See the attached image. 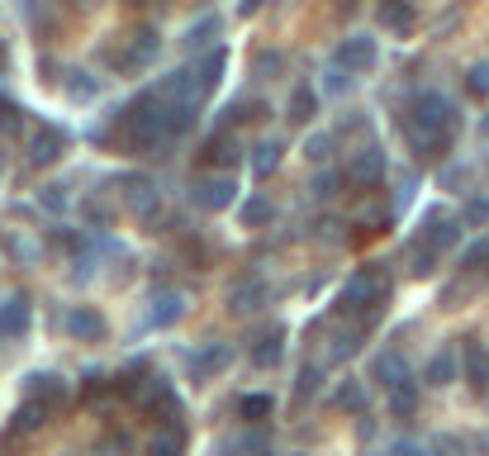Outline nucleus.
Returning a JSON list of instances; mask_svg holds the SVG:
<instances>
[{
  "label": "nucleus",
  "mask_w": 489,
  "mask_h": 456,
  "mask_svg": "<svg viewBox=\"0 0 489 456\" xmlns=\"http://www.w3.org/2000/svg\"><path fill=\"white\" fill-rule=\"evenodd\" d=\"M390 295V281L375 272V266H366V272H356L347 285H343V295H337V314H361V323H366V304L380 309Z\"/></svg>",
  "instance_id": "nucleus-1"
},
{
  "label": "nucleus",
  "mask_w": 489,
  "mask_h": 456,
  "mask_svg": "<svg viewBox=\"0 0 489 456\" xmlns=\"http://www.w3.org/2000/svg\"><path fill=\"white\" fill-rule=\"evenodd\" d=\"M404 124H409L414 134H446L452 129V100H446L442 91H418Z\"/></svg>",
  "instance_id": "nucleus-2"
},
{
  "label": "nucleus",
  "mask_w": 489,
  "mask_h": 456,
  "mask_svg": "<svg viewBox=\"0 0 489 456\" xmlns=\"http://www.w3.org/2000/svg\"><path fill=\"white\" fill-rule=\"evenodd\" d=\"M390 172V162H385V148L380 143H361V148L347 157V181L361 185V191H371V185H380Z\"/></svg>",
  "instance_id": "nucleus-3"
},
{
  "label": "nucleus",
  "mask_w": 489,
  "mask_h": 456,
  "mask_svg": "<svg viewBox=\"0 0 489 456\" xmlns=\"http://www.w3.org/2000/svg\"><path fill=\"white\" fill-rule=\"evenodd\" d=\"M157 53H162V34H157L153 25H143V29L129 38V48L115 57V67H119V72H143V67H153V62H157Z\"/></svg>",
  "instance_id": "nucleus-4"
},
{
  "label": "nucleus",
  "mask_w": 489,
  "mask_h": 456,
  "mask_svg": "<svg viewBox=\"0 0 489 456\" xmlns=\"http://www.w3.org/2000/svg\"><path fill=\"white\" fill-rule=\"evenodd\" d=\"M375 57H380V44H375L371 34H347L343 44H337V53H333V67L366 72V67H375Z\"/></svg>",
  "instance_id": "nucleus-5"
},
{
  "label": "nucleus",
  "mask_w": 489,
  "mask_h": 456,
  "mask_svg": "<svg viewBox=\"0 0 489 456\" xmlns=\"http://www.w3.org/2000/svg\"><path fill=\"white\" fill-rule=\"evenodd\" d=\"M29 167H53V162H62V153H67V134L57 129V124H38V129L29 134Z\"/></svg>",
  "instance_id": "nucleus-6"
},
{
  "label": "nucleus",
  "mask_w": 489,
  "mask_h": 456,
  "mask_svg": "<svg viewBox=\"0 0 489 456\" xmlns=\"http://www.w3.org/2000/svg\"><path fill=\"white\" fill-rule=\"evenodd\" d=\"M190 191H195V204H200V210H228V204H233V195H238V181H233L228 172H219V176H195V185H190Z\"/></svg>",
  "instance_id": "nucleus-7"
},
{
  "label": "nucleus",
  "mask_w": 489,
  "mask_h": 456,
  "mask_svg": "<svg viewBox=\"0 0 489 456\" xmlns=\"http://www.w3.org/2000/svg\"><path fill=\"white\" fill-rule=\"evenodd\" d=\"M418 243L433 247V253L442 257L446 247L461 243V223H456L452 214H442V210H428V214H423V228H418Z\"/></svg>",
  "instance_id": "nucleus-8"
},
{
  "label": "nucleus",
  "mask_w": 489,
  "mask_h": 456,
  "mask_svg": "<svg viewBox=\"0 0 489 456\" xmlns=\"http://www.w3.org/2000/svg\"><path fill=\"white\" fill-rule=\"evenodd\" d=\"M62 333L76 338V342H100L105 338V314L91 304H72L67 314H62Z\"/></svg>",
  "instance_id": "nucleus-9"
},
{
  "label": "nucleus",
  "mask_w": 489,
  "mask_h": 456,
  "mask_svg": "<svg viewBox=\"0 0 489 456\" xmlns=\"http://www.w3.org/2000/svg\"><path fill=\"white\" fill-rule=\"evenodd\" d=\"M262 304H266V281L262 276H238L228 285V314L247 319V314H257Z\"/></svg>",
  "instance_id": "nucleus-10"
},
{
  "label": "nucleus",
  "mask_w": 489,
  "mask_h": 456,
  "mask_svg": "<svg viewBox=\"0 0 489 456\" xmlns=\"http://www.w3.org/2000/svg\"><path fill=\"white\" fill-rule=\"evenodd\" d=\"M25 400L44 404V409H57L62 400H67V381H62L57 371H29L25 376Z\"/></svg>",
  "instance_id": "nucleus-11"
},
{
  "label": "nucleus",
  "mask_w": 489,
  "mask_h": 456,
  "mask_svg": "<svg viewBox=\"0 0 489 456\" xmlns=\"http://www.w3.org/2000/svg\"><path fill=\"white\" fill-rule=\"evenodd\" d=\"M456 376H461V347H456V342H442L433 357H428L423 381H428V385H452Z\"/></svg>",
  "instance_id": "nucleus-12"
},
{
  "label": "nucleus",
  "mask_w": 489,
  "mask_h": 456,
  "mask_svg": "<svg viewBox=\"0 0 489 456\" xmlns=\"http://www.w3.org/2000/svg\"><path fill=\"white\" fill-rule=\"evenodd\" d=\"M29 319H34V309H29L25 295H5V300H0V338H25Z\"/></svg>",
  "instance_id": "nucleus-13"
},
{
  "label": "nucleus",
  "mask_w": 489,
  "mask_h": 456,
  "mask_svg": "<svg viewBox=\"0 0 489 456\" xmlns=\"http://www.w3.org/2000/svg\"><path fill=\"white\" fill-rule=\"evenodd\" d=\"M233 362V347L228 342H205L200 352H195V362H190V381H209V376H219V371Z\"/></svg>",
  "instance_id": "nucleus-14"
},
{
  "label": "nucleus",
  "mask_w": 489,
  "mask_h": 456,
  "mask_svg": "<svg viewBox=\"0 0 489 456\" xmlns=\"http://www.w3.org/2000/svg\"><path fill=\"white\" fill-rule=\"evenodd\" d=\"M281 157H285V143L281 138H262L257 148L247 153V167H252V176H257V181H266L275 167H281Z\"/></svg>",
  "instance_id": "nucleus-15"
},
{
  "label": "nucleus",
  "mask_w": 489,
  "mask_h": 456,
  "mask_svg": "<svg viewBox=\"0 0 489 456\" xmlns=\"http://www.w3.org/2000/svg\"><path fill=\"white\" fill-rule=\"evenodd\" d=\"M281 352H285V328L275 323V328H266V333L252 342V366H262V371L281 366Z\"/></svg>",
  "instance_id": "nucleus-16"
},
{
  "label": "nucleus",
  "mask_w": 489,
  "mask_h": 456,
  "mask_svg": "<svg viewBox=\"0 0 489 456\" xmlns=\"http://www.w3.org/2000/svg\"><path fill=\"white\" fill-rule=\"evenodd\" d=\"M371 381L375 385H385V390H394L399 381H409V366H404V357L399 352H375V362H371Z\"/></svg>",
  "instance_id": "nucleus-17"
},
{
  "label": "nucleus",
  "mask_w": 489,
  "mask_h": 456,
  "mask_svg": "<svg viewBox=\"0 0 489 456\" xmlns=\"http://www.w3.org/2000/svg\"><path fill=\"white\" fill-rule=\"evenodd\" d=\"M215 38H219V15H200L195 25L181 34V48L185 53H209V48H215Z\"/></svg>",
  "instance_id": "nucleus-18"
},
{
  "label": "nucleus",
  "mask_w": 489,
  "mask_h": 456,
  "mask_svg": "<svg viewBox=\"0 0 489 456\" xmlns=\"http://www.w3.org/2000/svg\"><path fill=\"white\" fill-rule=\"evenodd\" d=\"M181 314H185L181 290H157V295H153V309H147V323H153V328H166V323H176Z\"/></svg>",
  "instance_id": "nucleus-19"
},
{
  "label": "nucleus",
  "mask_w": 489,
  "mask_h": 456,
  "mask_svg": "<svg viewBox=\"0 0 489 456\" xmlns=\"http://www.w3.org/2000/svg\"><path fill=\"white\" fill-rule=\"evenodd\" d=\"M224 62H228V53H224V48H209V53L195 62V67H190V72H195V91H200V95H209V91L219 86V76H224Z\"/></svg>",
  "instance_id": "nucleus-20"
},
{
  "label": "nucleus",
  "mask_w": 489,
  "mask_h": 456,
  "mask_svg": "<svg viewBox=\"0 0 489 456\" xmlns=\"http://www.w3.org/2000/svg\"><path fill=\"white\" fill-rule=\"evenodd\" d=\"M124 200H129V210H138V214H157V185L147 176L124 181Z\"/></svg>",
  "instance_id": "nucleus-21"
},
{
  "label": "nucleus",
  "mask_w": 489,
  "mask_h": 456,
  "mask_svg": "<svg viewBox=\"0 0 489 456\" xmlns=\"http://www.w3.org/2000/svg\"><path fill=\"white\" fill-rule=\"evenodd\" d=\"M461 342H471V347H465V381L484 395V390H489V347H480L475 338H461Z\"/></svg>",
  "instance_id": "nucleus-22"
},
{
  "label": "nucleus",
  "mask_w": 489,
  "mask_h": 456,
  "mask_svg": "<svg viewBox=\"0 0 489 456\" xmlns=\"http://www.w3.org/2000/svg\"><path fill=\"white\" fill-rule=\"evenodd\" d=\"M375 19H380V25H385V29H394V34H409L418 15H414V5H409V0H380Z\"/></svg>",
  "instance_id": "nucleus-23"
},
{
  "label": "nucleus",
  "mask_w": 489,
  "mask_h": 456,
  "mask_svg": "<svg viewBox=\"0 0 489 456\" xmlns=\"http://www.w3.org/2000/svg\"><path fill=\"white\" fill-rule=\"evenodd\" d=\"M238 219H243V228H266V223H275V204H271L262 191H252V195L243 200Z\"/></svg>",
  "instance_id": "nucleus-24"
},
{
  "label": "nucleus",
  "mask_w": 489,
  "mask_h": 456,
  "mask_svg": "<svg viewBox=\"0 0 489 456\" xmlns=\"http://www.w3.org/2000/svg\"><path fill=\"white\" fill-rule=\"evenodd\" d=\"M333 409H343V413H366V381H343L328 395Z\"/></svg>",
  "instance_id": "nucleus-25"
},
{
  "label": "nucleus",
  "mask_w": 489,
  "mask_h": 456,
  "mask_svg": "<svg viewBox=\"0 0 489 456\" xmlns=\"http://www.w3.org/2000/svg\"><path fill=\"white\" fill-rule=\"evenodd\" d=\"M62 86H67V95H72V100H95V95H100V76H95V72L72 67L67 76H62Z\"/></svg>",
  "instance_id": "nucleus-26"
},
{
  "label": "nucleus",
  "mask_w": 489,
  "mask_h": 456,
  "mask_svg": "<svg viewBox=\"0 0 489 456\" xmlns=\"http://www.w3.org/2000/svg\"><path fill=\"white\" fill-rule=\"evenodd\" d=\"M247 119H266V100H233V105L224 110V134L247 124Z\"/></svg>",
  "instance_id": "nucleus-27"
},
{
  "label": "nucleus",
  "mask_w": 489,
  "mask_h": 456,
  "mask_svg": "<svg viewBox=\"0 0 489 456\" xmlns=\"http://www.w3.org/2000/svg\"><path fill=\"white\" fill-rule=\"evenodd\" d=\"M309 195H314V200H337V195H343V172H337V167H328V172H314V181H309Z\"/></svg>",
  "instance_id": "nucleus-28"
},
{
  "label": "nucleus",
  "mask_w": 489,
  "mask_h": 456,
  "mask_svg": "<svg viewBox=\"0 0 489 456\" xmlns=\"http://www.w3.org/2000/svg\"><path fill=\"white\" fill-rule=\"evenodd\" d=\"M209 162H219V167H228V162H238V143H233V134H219L205 143V167Z\"/></svg>",
  "instance_id": "nucleus-29"
},
{
  "label": "nucleus",
  "mask_w": 489,
  "mask_h": 456,
  "mask_svg": "<svg viewBox=\"0 0 489 456\" xmlns=\"http://www.w3.org/2000/svg\"><path fill=\"white\" fill-rule=\"evenodd\" d=\"M318 385H324V366H318V362H304L300 376H294V400H314Z\"/></svg>",
  "instance_id": "nucleus-30"
},
{
  "label": "nucleus",
  "mask_w": 489,
  "mask_h": 456,
  "mask_svg": "<svg viewBox=\"0 0 489 456\" xmlns=\"http://www.w3.org/2000/svg\"><path fill=\"white\" fill-rule=\"evenodd\" d=\"M314 114H318V95H314L309 86H294V91H290V119H294V124H309Z\"/></svg>",
  "instance_id": "nucleus-31"
},
{
  "label": "nucleus",
  "mask_w": 489,
  "mask_h": 456,
  "mask_svg": "<svg viewBox=\"0 0 489 456\" xmlns=\"http://www.w3.org/2000/svg\"><path fill=\"white\" fill-rule=\"evenodd\" d=\"M390 409H394V419H409V413L418 409V385L414 381H399L390 390Z\"/></svg>",
  "instance_id": "nucleus-32"
},
{
  "label": "nucleus",
  "mask_w": 489,
  "mask_h": 456,
  "mask_svg": "<svg viewBox=\"0 0 489 456\" xmlns=\"http://www.w3.org/2000/svg\"><path fill=\"white\" fill-rule=\"evenodd\" d=\"M238 413L247 423H262V419H271L275 413V400L271 395H238Z\"/></svg>",
  "instance_id": "nucleus-33"
},
{
  "label": "nucleus",
  "mask_w": 489,
  "mask_h": 456,
  "mask_svg": "<svg viewBox=\"0 0 489 456\" xmlns=\"http://www.w3.org/2000/svg\"><path fill=\"white\" fill-rule=\"evenodd\" d=\"M361 333H366V328H343V333H337V342H333V352H328V362H347V357H356L361 352Z\"/></svg>",
  "instance_id": "nucleus-34"
},
{
  "label": "nucleus",
  "mask_w": 489,
  "mask_h": 456,
  "mask_svg": "<svg viewBox=\"0 0 489 456\" xmlns=\"http://www.w3.org/2000/svg\"><path fill=\"white\" fill-rule=\"evenodd\" d=\"M48 413H53V409H44V404L25 400V404L15 409V428H19V432H34V428H44V423H48Z\"/></svg>",
  "instance_id": "nucleus-35"
},
{
  "label": "nucleus",
  "mask_w": 489,
  "mask_h": 456,
  "mask_svg": "<svg viewBox=\"0 0 489 456\" xmlns=\"http://www.w3.org/2000/svg\"><path fill=\"white\" fill-rule=\"evenodd\" d=\"M465 91H471L475 100H489V57H480V62L465 67Z\"/></svg>",
  "instance_id": "nucleus-36"
},
{
  "label": "nucleus",
  "mask_w": 489,
  "mask_h": 456,
  "mask_svg": "<svg viewBox=\"0 0 489 456\" xmlns=\"http://www.w3.org/2000/svg\"><path fill=\"white\" fill-rule=\"evenodd\" d=\"M456 223H461V228H480V223H489V195H471V200H465Z\"/></svg>",
  "instance_id": "nucleus-37"
},
{
  "label": "nucleus",
  "mask_w": 489,
  "mask_h": 456,
  "mask_svg": "<svg viewBox=\"0 0 489 456\" xmlns=\"http://www.w3.org/2000/svg\"><path fill=\"white\" fill-rule=\"evenodd\" d=\"M471 295H475V281H471V276H461V281H452V285H442V304H446V309H461Z\"/></svg>",
  "instance_id": "nucleus-38"
},
{
  "label": "nucleus",
  "mask_w": 489,
  "mask_h": 456,
  "mask_svg": "<svg viewBox=\"0 0 489 456\" xmlns=\"http://www.w3.org/2000/svg\"><path fill=\"white\" fill-rule=\"evenodd\" d=\"M38 204H44L48 214H67L72 195H67V185H44V191H38Z\"/></svg>",
  "instance_id": "nucleus-39"
},
{
  "label": "nucleus",
  "mask_w": 489,
  "mask_h": 456,
  "mask_svg": "<svg viewBox=\"0 0 489 456\" xmlns=\"http://www.w3.org/2000/svg\"><path fill=\"white\" fill-rule=\"evenodd\" d=\"M437 266H442V257L433 253V247H423V243H414V262H409V272H414V276H433Z\"/></svg>",
  "instance_id": "nucleus-40"
},
{
  "label": "nucleus",
  "mask_w": 489,
  "mask_h": 456,
  "mask_svg": "<svg viewBox=\"0 0 489 456\" xmlns=\"http://www.w3.org/2000/svg\"><path fill=\"white\" fill-rule=\"evenodd\" d=\"M437 181H442V191H465V181H471V167H465V162H446Z\"/></svg>",
  "instance_id": "nucleus-41"
},
{
  "label": "nucleus",
  "mask_w": 489,
  "mask_h": 456,
  "mask_svg": "<svg viewBox=\"0 0 489 456\" xmlns=\"http://www.w3.org/2000/svg\"><path fill=\"white\" fill-rule=\"evenodd\" d=\"M281 67H285V62H281V53H257V57H252V76H257V81L281 76Z\"/></svg>",
  "instance_id": "nucleus-42"
},
{
  "label": "nucleus",
  "mask_w": 489,
  "mask_h": 456,
  "mask_svg": "<svg viewBox=\"0 0 489 456\" xmlns=\"http://www.w3.org/2000/svg\"><path fill=\"white\" fill-rule=\"evenodd\" d=\"M0 134H25V110L15 100H0Z\"/></svg>",
  "instance_id": "nucleus-43"
},
{
  "label": "nucleus",
  "mask_w": 489,
  "mask_h": 456,
  "mask_svg": "<svg viewBox=\"0 0 489 456\" xmlns=\"http://www.w3.org/2000/svg\"><path fill=\"white\" fill-rule=\"evenodd\" d=\"M461 266H465V276L480 272V266H489V238H480V243L465 247V253H461Z\"/></svg>",
  "instance_id": "nucleus-44"
},
{
  "label": "nucleus",
  "mask_w": 489,
  "mask_h": 456,
  "mask_svg": "<svg viewBox=\"0 0 489 456\" xmlns=\"http://www.w3.org/2000/svg\"><path fill=\"white\" fill-rule=\"evenodd\" d=\"M333 143H337L333 134H309V138H304V157H309V162H328Z\"/></svg>",
  "instance_id": "nucleus-45"
},
{
  "label": "nucleus",
  "mask_w": 489,
  "mask_h": 456,
  "mask_svg": "<svg viewBox=\"0 0 489 456\" xmlns=\"http://www.w3.org/2000/svg\"><path fill=\"white\" fill-rule=\"evenodd\" d=\"M147 456H181V432H157L147 442Z\"/></svg>",
  "instance_id": "nucleus-46"
},
{
  "label": "nucleus",
  "mask_w": 489,
  "mask_h": 456,
  "mask_svg": "<svg viewBox=\"0 0 489 456\" xmlns=\"http://www.w3.org/2000/svg\"><path fill=\"white\" fill-rule=\"evenodd\" d=\"M324 91H328V95H347V91H352V72H343V67H328V76H324Z\"/></svg>",
  "instance_id": "nucleus-47"
},
{
  "label": "nucleus",
  "mask_w": 489,
  "mask_h": 456,
  "mask_svg": "<svg viewBox=\"0 0 489 456\" xmlns=\"http://www.w3.org/2000/svg\"><path fill=\"white\" fill-rule=\"evenodd\" d=\"M414 191H418V176L409 172V176L399 181V191H394V210H409V204H414Z\"/></svg>",
  "instance_id": "nucleus-48"
},
{
  "label": "nucleus",
  "mask_w": 489,
  "mask_h": 456,
  "mask_svg": "<svg viewBox=\"0 0 489 456\" xmlns=\"http://www.w3.org/2000/svg\"><path fill=\"white\" fill-rule=\"evenodd\" d=\"M390 456H433L428 447H423L418 438H399L394 447H390Z\"/></svg>",
  "instance_id": "nucleus-49"
},
{
  "label": "nucleus",
  "mask_w": 489,
  "mask_h": 456,
  "mask_svg": "<svg viewBox=\"0 0 489 456\" xmlns=\"http://www.w3.org/2000/svg\"><path fill=\"white\" fill-rule=\"evenodd\" d=\"M81 390H86V400L105 395V376H100V371H86V385H81Z\"/></svg>",
  "instance_id": "nucleus-50"
},
{
  "label": "nucleus",
  "mask_w": 489,
  "mask_h": 456,
  "mask_svg": "<svg viewBox=\"0 0 489 456\" xmlns=\"http://www.w3.org/2000/svg\"><path fill=\"white\" fill-rule=\"evenodd\" d=\"M262 10V0H238V15H257Z\"/></svg>",
  "instance_id": "nucleus-51"
},
{
  "label": "nucleus",
  "mask_w": 489,
  "mask_h": 456,
  "mask_svg": "<svg viewBox=\"0 0 489 456\" xmlns=\"http://www.w3.org/2000/svg\"><path fill=\"white\" fill-rule=\"evenodd\" d=\"M480 456H489V432H484V438H480Z\"/></svg>",
  "instance_id": "nucleus-52"
},
{
  "label": "nucleus",
  "mask_w": 489,
  "mask_h": 456,
  "mask_svg": "<svg viewBox=\"0 0 489 456\" xmlns=\"http://www.w3.org/2000/svg\"><path fill=\"white\" fill-rule=\"evenodd\" d=\"M480 134H489V114H484V119H480Z\"/></svg>",
  "instance_id": "nucleus-53"
},
{
  "label": "nucleus",
  "mask_w": 489,
  "mask_h": 456,
  "mask_svg": "<svg viewBox=\"0 0 489 456\" xmlns=\"http://www.w3.org/2000/svg\"><path fill=\"white\" fill-rule=\"evenodd\" d=\"M337 5H343V10H352V5H356V0H337Z\"/></svg>",
  "instance_id": "nucleus-54"
},
{
  "label": "nucleus",
  "mask_w": 489,
  "mask_h": 456,
  "mask_svg": "<svg viewBox=\"0 0 489 456\" xmlns=\"http://www.w3.org/2000/svg\"><path fill=\"white\" fill-rule=\"evenodd\" d=\"M484 167H489V153H484Z\"/></svg>",
  "instance_id": "nucleus-55"
}]
</instances>
